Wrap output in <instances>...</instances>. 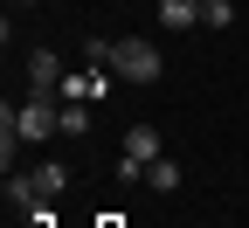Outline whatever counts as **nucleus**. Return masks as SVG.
<instances>
[{"instance_id":"nucleus-5","label":"nucleus","mask_w":249,"mask_h":228,"mask_svg":"<svg viewBox=\"0 0 249 228\" xmlns=\"http://www.w3.org/2000/svg\"><path fill=\"white\" fill-rule=\"evenodd\" d=\"M7 208H14V214H35V208H42L35 173H7Z\"/></svg>"},{"instance_id":"nucleus-6","label":"nucleus","mask_w":249,"mask_h":228,"mask_svg":"<svg viewBox=\"0 0 249 228\" xmlns=\"http://www.w3.org/2000/svg\"><path fill=\"white\" fill-rule=\"evenodd\" d=\"M201 21V0H160V28H194Z\"/></svg>"},{"instance_id":"nucleus-9","label":"nucleus","mask_w":249,"mask_h":228,"mask_svg":"<svg viewBox=\"0 0 249 228\" xmlns=\"http://www.w3.org/2000/svg\"><path fill=\"white\" fill-rule=\"evenodd\" d=\"M201 21H208V28H229V21H235V0H201Z\"/></svg>"},{"instance_id":"nucleus-3","label":"nucleus","mask_w":249,"mask_h":228,"mask_svg":"<svg viewBox=\"0 0 249 228\" xmlns=\"http://www.w3.org/2000/svg\"><path fill=\"white\" fill-rule=\"evenodd\" d=\"M62 90V55L55 49H28V97H55Z\"/></svg>"},{"instance_id":"nucleus-8","label":"nucleus","mask_w":249,"mask_h":228,"mask_svg":"<svg viewBox=\"0 0 249 228\" xmlns=\"http://www.w3.org/2000/svg\"><path fill=\"white\" fill-rule=\"evenodd\" d=\"M35 187H42V201H55L70 187V166H35Z\"/></svg>"},{"instance_id":"nucleus-1","label":"nucleus","mask_w":249,"mask_h":228,"mask_svg":"<svg viewBox=\"0 0 249 228\" xmlns=\"http://www.w3.org/2000/svg\"><path fill=\"white\" fill-rule=\"evenodd\" d=\"M7 111H14V104H7ZM55 132H62V97H28V104L14 111V139H21V145H49Z\"/></svg>"},{"instance_id":"nucleus-2","label":"nucleus","mask_w":249,"mask_h":228,"mask_svg":"<svg viewBox=\"0 0 249 228\" xmlns=\"http://www.w3.org/2000/svg\"><path fill=\"white\" fill-rule=\"evenodd\" d=\"M111 76H124V83H160V49H152L145 35H124V42L111 49Z\"/></svg>"},{"instance_id":"nucleus-7","label":"nucleus","mask_w":249,"mask_h":228,"mask_svg":"<svg viewBox=\"0 0 249 228\" xmlns=\"http://www.w3.org/2000/svg\"><path fill=\"white\" fill-rule=\"evenodd\" d=\"M145 180H152V193H180V166H173L166 152H160V159L145 166Z\"/></svg>"},{"instance_id":"nucleus-10","label":"nucleus","mask_w":249,"mask_h":228,"mask_svg":"<svg viewBox=\"0 0 249 228\" xmlns=\"http://www.w3.org/2000/svg\"><path fill=\"white\" fill-rule=\"evenodd\" d=\"M111 49H118V42H104V35H90V42H83V62H90V70H111Z\"/></svg>"},{"instance_id":"nucleus-4","label":"nucleus","mask_w":249,"mask_h":228,"mask_svg":"<svg viewBox=\"0 0 249 228\" xmlns=\"http://www.w3.org/2000/svg\"><path fill=\"white\" fill-rule=\"evenodd\" d=\"M118 152L139 159V166H152V159H160V124H124V145Z\"/></svg>"},{"instance_id":"nucleus-11","label":"nucleus","mask_w":249,"mask_h":228,"mask_svg":"<svg viewBox=\"0 0 249 228\" xmlns=\"http://www.w3.org/2000/svg\"><path fill=\"white\" fill-rule=\"evenodd\" d=\"M62 132L83 139V132H90V111H83V104H62Z\"/></svg>"},{"instance_id":"nucleus-12","label":"nucleus","mask_w":249,"mask_h":228,"mask_svg":"<svg viewBox=\"0 0 249 228\" xmlns=\"http://www.w3.org/2000/svg\"><path fill=\"white\" fill-rule=\"evenodd\" d=\"M14 7H35V0H14Z\"/></svg>"}]
</instances>
